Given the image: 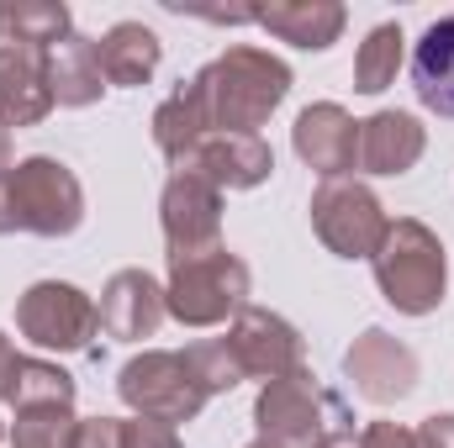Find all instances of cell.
Here are the masks:
<instances>
[{
    "label": "cell",
    "mask_w": 454,
    "mask_h": 448,
    "mask_svg": "<svg viewBox=\"0 0 454 448\" xmlns=\"http://www.w3.org/2000/svg\"><path fill=\"white\" fill-rule=\"evenodd\" d=\"M196 106H201V121H207V137L212 132H254L264 127L270 112L286 101L291 90V69L264 53V48H227L217 53L196 80H185Z\"/></svg>",
    "instance_id": "1"
},
{
    "label": "cell",
    "mask_w": 454,
    "mask_h": 448,
    "mask_svg": "<svg viewBox=\"0 0 454 448\" xmlns=\"http://www.w3.org/2000/svg\"><path fill=\"white\" fill-rule=\"evenodd\" d=\"M254 422H259V438L275 448H323L343 433H354V417H348L343 396L317 385L312 369L270 380L254 401Z\"/></svg>",
    "instance_id": "2"
},
{
    "label": "cell",
    "mask_w": 454,
    "mask_h": 448,
    "mask_svg": "<svg viewBox=\"0 0 454 448\" xmlns=\"http://www.w3.org/2000/svg\"><path fill=\"white\" fill-rule=\"evenodd\" d=\"M370 259H375V285H380V296H386L396 312L428 317V312L444 301V285H450L444 243H439L423 222H412V217L391 222L386 237H380V248H375Z\"/></svg>",
    "instance_id": "3"
},
{
    "label": "cell",
    "mask_w": 454,
    "mask_h": 448,
    "mask_svg": "<svg viewBox=\"0 0 454 448\" xmlns=\"http://www.w3.org/2000/svg\"><path fill=\"white\" fill-rule=\"evenodd\" d=\"M164 306L185 328H217L248 306V264L227 253L223 243L191 259H169V290Z\"/></svg>",
    "instance_id": "4"
},
{
    "label": "cell",
    "mask_w": 454,
    "mask_h": 448,
    "mask_svg": "<svg viewBox=\"0 0 454 448\" xmlns=\"http://www.w3.org/2000/svg\"><path fill=\"white\" fill-rule=\"evenodd\" d=\"M116 390L137 417H153V422H169V428L191 422L212 401L191 353H169V348H153V353H137L132 364H121Z\"/></svg>",
    "instance_id": "5"
},
{
    "label": "cell",
    "mask_w": 454,
    "mask_h": 448,
    "mask_svg": "<svg viewBox=\"0 0 454 448\" xmlns=\"http://www.w3.org/2000/svg\"><path fill=\"white\" fill-rule=\"evenodd\" d=\"M11 180V217L16 232H37V237H64L85 217V190L69 174V164L59 158H21L5 169Z\"/></svg>",
    "instance_id": "6"
},
{
    "label": "cell",
    "mask_w": 454,
    "mask_h": 448,
    "mask_svg": "<svg viewBox=\"0 0 454 448\" xmlns=\"http://www.w3.org/2000/svg\"><path fill=\"white\" fill-rule=\"evenodd\" d=\"M312 227L317 237L339 253V259H370L386 237V212L380 201L359 185V180H323L317 196H312Z\"/></svg>",
    "instance_id": "7"
},
{
    "label": "cell",
    "mask_w": 454,
    "mask_h": 448,
    "mask_svg": "<svg viewBox=\"0 0 454 448\" xmlns=\"http://www.w3.org/2000/svg\"><path fill=\"white\" fill-rule=\"evenodd\" d=\"M16 328L32 337L37 348H59V353H74L85 348L96 328H101V312L85 290L64 285V280H43L32 285L21 301H16Z\"/></svg>",
    "instance_id": "8"
},
{
    "label": "cell",
    "mask_w": 454,
    "mask_h": 448,
    "mask_svg": "<svg viewBox=\"0 0 454 448\" xmlns=\"http://www.w3.org/2000/svg\"><path fill=\"white\" fill-rule=\"evenodd\" d=\"M159 222H164L169 259L207 253L217 248V232H223V190L196 169H175L159 201Z\"/></svg>",
    "instance_id": "9"
},
{
    "label": "cell",
    "mask_w": 454,
    "mask_h": 448,
    "mask_svg": "<svg viewBox=\"0 0 454 448\" xmlns=\"http://www.w3.org/2000/svg\"><path fill=\"white\" fill-rule=\"evenodd\" d=\"M227 348H232L238 369H243V375H259L264 385H270V380H286V375H296V369H307V364H301V333H296L286 317L259 312V306H243V312H238V322H232V333H227Z\"/></svg>",
    "instance_id": "10"
},
{
    "label": "cell",
    "mask_w": 454,
    "mask_h": 448,
    "mask_svg": "<svg viewBox=\"0 0 454 448\" xmlns=\"http://www.w3.org/2000/svg\"><path fill=\"white\" fill-rule=\"evenodd\" d=\"M53 112L48 48L0 37V127H32Z\"/></svg>",
    "instance_id": "11"
},
{
    "label": "cell",
    "mask_w": 454,
    "mask_h": 448,
    "mask_svg": "<svg viewBox=\"0 0 454 448\" xmlns=\"http://www.w3.org/2000/svg\"><path fill=\"white\" fill-rule=\"evenodd\" d=\"M180 169L207 174L217 190H254V185L270 180L275 153H270V143H264L259 132H212V137H201V143L185 153Z\"/></svg>",
    "instance_id": "12"
},
{
    "label": "cell",
    "mask_w": 454,
    "mask_h": 448,
    "mask_svg": "<svg viewBox=\"0 0 454 448\" xmlns=\"http://www.w3.org/2000/svg\"><path fill=\"white\" fill-rule=\"evenodd\" d=\"M343 369H348V380L359 385V396H370V401H402L412 385H418V353L407 348V343H396L391 333H380V328H370L364 337H354V348L343 353Z\"/></svg>",
    "instance_id": "13"
},
{
    "label": "cell",
    "mask_w": 454,
    "mask_h": 448,
    "mask_svg": "<svg viewBox=\"0 0 454 448\" xmlns=\"http://www.w3.org/2000/svg\"><path fill=\"white\" fill-rule=\"evenodd\" d=\"M291 143L323 180H343V169H354V153H359V121L343 106L323 101V106H307L296 116Z\"/></svg>",
    "instance_id": "14"
},
{
    "label": "cell",
    "mask_w": 454,
    "mask_h": 448,
    "mask_svg": "<svg viewBox=\"0 0 454 448\" xmlns=\"http://www.w3.org/2000/svg\"><path fill=\"white\" fill-rule=\"evenodd\" d=\"M428 148V132L412 112H375L370 121H359V153L354 169L364 174H407Z\"/></svg>",
    "instance_id": "15"
},
{
    "label": "cell",
    "mask_w": 454,
    "mask_h": 448,
    "mask_svg": "<svg viewBox=\"0 0 454 448\" xmlns=\"http://www.w3.org/2000/svg\"><path fill=\"white\" fill-rule=\"evenodd\" d=\"M101 328L112 337H153L159 333V322H164V290H159V280L153 274H143V269H116L112 285H106V296H101Z\"/></svg>",
    "instance_id": "16"
},
{
    "label": "cell",
    "mask_w": 454,
    "mask_h": 448,
    "mask_svg": "<svg viewBox=\"0 0 454 448\" xmlns=\"http://www.w3.org/2000/svg\"><path fill=\"white\" fill-rule=\"evenodd\" d=\"M412 90L428 112L454 121V16H439L412 48Z\"/></svg>",
    "instance_id": "17"
},
{
    "label": "cell",
    "mask_w": 454,
    "mask_h": 448,
    "mask_svg": "<svg viewBox=\"0 0 454 448\" xmlns=\"http://www.w3.org/2000/svg\"><path fill=\"white\" fill-rule=\"evenodd\" d=\"M48 85H53V106H96L101 90H106L96 42L80 37V32H69L64 42H53L48 48Z\"/></svg>",
    "instance_id": "18"
},
{
    "label": "cell",
    "mask_w": 454,
    "mask_h": 448,
    "mask_svg": "<svg viewBox=\"0 0 454 448\" xmlns=\"http://www.w3.org/2000/svg\"><path fill=\"white\" fill-rule=\"evenodd\" d=\"M343 21L348 16H343L339 0H280V5L259 11V27L275 32L291 48H328V42H339Z\"/></svg>",
    "instance_id": "19"
},
{
    "label": "cell",
    "mask_w": 454,
    "mask_h": 448,
    "mask_svg": "<svg viewBox=\"0 0 454 448\" xmlns=\"http://www.w3.org/2000/svg\"><path fill=\"white\" fill-rule=\"evenodd\" d=\"M96 58H101L106 85H148L159 69V37L143 21H116L96 42Z\"/></svg>",
    "instance_id": "20"
},
{
    "label": "cell",
    "mask_w": 454,
    "mask_h": 448,
    "mask_svg": "<svg viewBox=\"0 0 454 448\" xmlns=\"http://www.w3.org/2000/svg\"><path fill=\"white\" fill-rule=\"evenodd\" d=\"M74 438H80L74 406H64V401H27V406H16L11 448H74Z\"/></svg>",
    "instance_id": "21"
},
{
    "label": "cell",
    "mask_w": 454,
    "mask_h": 448,
    "mask_svg": "<svg viewBox=\"0 0 454 448\" xmlns=\"http://www.w3.org/2000/svg\"><path fill=\"white\" fill-rule=\"evenodd\" d=\"M396 69H402V27L386 21V27H375V32L359 42V58H354V90H359V96H380V90L396 80Z\"/></svg>",
    "instance_id": "22"
},
{
    "label": "cell",
    "mask_w": 454,
    "mask_h": 448,
    "mask_svg": "<svg viewBox=\"0 0 454 448\" xmlns=\"http://www.w3.org/2000/svg\"><path fill=\"white\" fill-rule=\"evenodd\" d=\"M69 32H74L69 27V5H59V0H16V5H5V37H16V42L53 48Z\"/></svg>",
    "instance_id": "23"
},
{
    "label": "cell",
    "mask_w": 454,
    "mask_h": 448,
    "mask_svg": "<svg viewBox=\"0 0 454 448\" xmlns=\"http://www.w3.org/2000/svg\"><path fill=\"white\" fill-rule=\"evenodd\" d=\"M185 353H191V364H196V375H201L207 396H217V390H232V385L243 380V369H238V359H232L227 337H207V343H191Z\"/></svg>",
    "instance_id": "24"
},
{
    "label": "cell",
    "mask_w": 454,
    "mask_h": 448,
    "mask_svg": "<svg viewBox=\"0 0 454 448\" xmlns=\"http://www.w3.org/2000/svg\"><path fill=\"white\" fill-rule=\"evenodd\" d=\"M121 448H180V438L169 422L137 417V422H121Z\"/></svg>",
    "instance_id": "25"
},
{
    "label": "cell",
    "mask_w": 454,
    "mask_h": 448,
    "mask_svg": "<svg viewBox=\"0 0 454 448\" xmlns=\"http://www.w3.org/2000/svg\"><path fill=\"white\" fill-rule=\"evenodd\" d=\"M359 448H418V433H407L396 422H370L359 433Z\"/></svg>",
    "instance_id": "26"
},
{
    "label": "cell",
    "mask_w": 454,
    "mask_h": 448,
    "mask_svg": "<svg viewBox=\"0 0 454 448\" xmlns=\"http://www.w3.org/2000/svg\"><path fill=\"white\" fill-rule=\"evenodd\" d=\"M74 448H121V422H116V417L80 422V438H74Z\"/></svg>",
    "instance_id": "27"
},
{
    "label": "cell",
    "mask_w": 454,
    "mask_h": 448,
    "mask_svg": "<svg viewBox=\"0 0 454 448\" xmlns=\"http://www.w3.org/2000/svg\"><path fill=\"white\" fill-rule=\"evenodd\" d=\"M16 375H21V353L0 333V401H16Z\"/></svg>",
    "instance_id": "28"
},
{
    "label": "cell",
    "mask_w": 454,
    "mask_h": 448,
    "mask_svg": "<svg viewBox=\"0 0 454 448\" xmlns=\"http://www.w3.org/2000/svg\"><path fill=\"white\" fill-rule=\"evenodd\" d=\"M418 448H454V417H428L418 428Z\"/></svg>",
    "instance_id": "29"
},
{
    "label": "cell",
    "mask_w": 454,
    "mask_h": 448,
    "mask_svg": "<svg viewBox=\"0 0 454 448\" xmlns=\"http://www.w3.org/2000/svg\"><path fill=\"white\" fill-rule=\"evenodd\" d=\"M11 169V164H5ZM5 169H0V232H16V217H11V180H5Z\"/></svg>",
    "instance_id": "30"
},
{
    "label": "cell",
    "mask_w": 454,
    "mask_h": 448,
    "mask_svg": "<svg viewBox=\"0 0 454 448\" xmlns=\"http://www.w3.org/2000/svg\"><path fill=\"white\" fill-rule=\"evenodd\" d=\"M323 448H359V438H354V433H343V438H333V444H323Z\"/></svg>",
    "instance_id": "31"
},
{
    "label": "cell",
    "mask_w": 454,
    "mask_h": 448,
    "mask_svg": "<svg viewBox=\"0 0 454 448\" xmlns=\"http://www.w3.org/2000/svg\"><path fill=\"white\" fill-rule=\"evenodd\" d=\"M5 153H11V137H5V127H0V169H5Z\"/></svg>",
    "instance_id": "32"
},
{
    "label": "cell",
    "mask_w": 454,
    "mask_h": 448,
    "mask_svg": "<svg viewBox=\"0 0 454 448\" xmlns=\"http://www.w3.org/2000/svg\"><path fill=\"white\" fill-rule=\"evenodd\" d=\"M0 37H5V5H0Z\"/></svg>",
    "instance_id": "33"
},
{
    "label": "cell",
    "mask_w": 454,
    "mask_h": 448,
    "mask_svg": "<svg viewBox=\"0 0 454 448\" xmlns=\"http://www.w3.org/2000/svg\"><path fill=\"white\" fill-rule=\"evenodd\" d=\"M248 448H275V444H264V438H259V444H248Z\"/></svg>",
    "instance_id": "34"
}]
</instances>
